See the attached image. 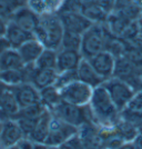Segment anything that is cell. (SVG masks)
Listing matches in <instances>:
<instances>
[{"label": "cell", "mask_w": 142, "mask_h": 149, "mask_svg": "<svg viewBox=\"0 0 142 149\" xmlns=\"http://www.w3.org/2000/svg\"><path fill=\"white\" fill-rule=\"evenodd\" d=\"M133 143H134L136 149H142V134L138 132L136 137L133 139Z\"/></svg>", "instance_id": "cell-41"}, {"label": "cell", "mask_w": 142, "mask_h": 149, "mask_svg": "<svg viewBox=\"0 0 142 149\" xmlns=\"http://www.w3.org/2000/svg\"><path fill=\"white\" fill-rule=\"evenodd\" d=\"M138 131H139L140 134H142V125L140 126V127H139V128H138Z\"/></svg>", "instance_id": "cell-49"}, {"label": "cell", "mask_w": 142, "mask_h": 149, "mask_svg": "<svg viewBox=\"0 0 142 149\" xmlns=\"http://www.w3.org/2000/svg\"><path fill=\"white\" fill-rule=\"evenodd\" d=\"M103 87L120 111L125 108V106L129 104L131 98L136 93V90L132 86L117 77H112L105 80L103 82Z\"/></svg>", "instance_id": "cell-5"}, {"label": "cell", "mask_w": 142, "mask_h": 149, "mask_svg": "<svg viewBox=\"0 0 142 149\" xmlns=\"http://www.w3.org/2000/svg\"><path fill=\"white\" fill-rule=\"evenodd\" d=\"M124 109L142 115V90H139L134 93V96L131 98L129 104L125 106Z\"/></svg>", "instance_id": "cell-33"}, {"label": "cell", "mask_w": 142, "mask_h": 149, "mask_svg": "<svg viewBox=\"0 0 142 149\" xmlns=\"http://www.w3.org/2000/svg\"><path fill=\"white\" fill-rule=\"evenodd\" d=\"M43 49H44L43 45L33 37L30 40L26 41L22 46H20L18 51L25 63H35L39 56L41 55Z\"/></svg>", "instance_id": "cell-20"}, {"label": "cell", "mask_w": 142, "mask_h": 149, "mask_svg": "<svg viewBox=\"0 0 142 149\" xmlns=\"http://www.w3.org/2000/svg\"><path fill=\"white\" fill-rule=\"evenodd\" d=\"M22 68L11 69V70H0V81L10 87H15L17 85L25 82L24 74H22Z\"/></svg>", "instance_id": "cell-29"}, {"label": "cell", "mask_w": 142, "mask_h": 149, "mask_svg": "<svg viewBox=\"0 0 142 149\" xmlns=\"http://www.w3.org/2000/svg\"><path fill=\"white\" fill-rule=\"evenodd\" d=\"M114 127H116L117 134L123 139L124 141H133V139L136 138L138 132H139L136 126L125 121L121 117L117 121V124L114 125Z\"/></svg>", "instance_id": "cell-28"}, {"label": "cell", "mask_w": 142, "mask_h": 149, "mask_svg": "<svg viewBox=\"0 0 142 149\" xmlns=\"http://www.w3.org/2000/svg\"><path fill=\"white\" fill-rule=\"evenodd\" d=\"M112 33L109 31L105 24H93L88 30L82 35L80 54L82 58L89 59L96 56L107 48V42Z\"/></svg>", "instance_id": "cell-3"}, {"label": "cell", "mask_w": 142, "mask_h": 149, "mask_svg": "<svg viewBox=\"0 0 142 149\" xmlns=\"http://www.w3.org/2000/svg\"><path fill=\"white\" fill-rule=\"evenodd\" d=\"M93 89L91 86L87 85L85 82L76 79L72 82L68 84L67 86L60 89L62 100L73 104L77 106H87L89 105L91 97H92Z\"/></svg>", "instance_id": "cell-7"}, {"label": "cell", "mask_w": 142, "mask_h": 149, "mask_svg": "<svg viewBox=\"0 0 142 149\" xmlns=\"http://www.w3.org/2000/svg\"><path fill=\"white\" fill-rule=\"evenodd\" d=\"M81 40H82V35L76 33V32H70V31H64L63 37H62L61 48L80 51Z\"/></svg>", "instance_id": "cell-30"}, {"label": "cell", "mask_w": 142, "mask_h": 149, "mask_svg": "<svg viewBox=\"0 0 142 149\" xmlns=\"http://www.w3.org/2000/svg\"><path fill=\"white\" fill-rule=\"evenodd\" d=\"M40 101L47 109H49L50 111L53 110L62 101L60 89L57 88L55 85L44 88V89H41L40 90Z\"/></svg>", "instance_id": "cell-25"}, {"label": "cell", "mask_w": 142, "mask_h": 149, "mask_svg": "<svg viewBox=\"0 0 142 149\" xmlns=\"http://www.w3.org/2000/svg\"><path fill=\"white\" fill-rule=\"evenodd\" d=\"M19 149H33L35 147V141L31 140L29 137H24L16 143Z\"/></svg>", "instance_id": "cell-38"}, {"label": "cell", "mask_w": 142, "mask_h": 149, "mask_svg": "<svg viewBox=\"0 0 142 149\" xmlns=\"http://www.w3.org/2000/svg\"><path fill=\"white\" fill-rule=\"evenodd\" d=\"M22 5H25L24 0H0V17L9 20Z\"/></svg>", "instance_id": "cell-31"}, {"label": "cell", "mask_w": 142, "mask_h": 149, "mask_svg": "<svg viewBox=\"0 0 142 149\" xmlns=\"http://www.w3.org/2000/svg\"><path fill=\"white\" fill-rule=\"evenodd\" d=\"M81 13L92 24H105L109 16L96 0H83Z\"/></svg>", "instance_id": "cell-21"}, {"label": "cell", "mask_w": 142, "mask_h": 149, "mask_svg": "<svg viewBox=\"0 0 142 149\" xmlns=\"http://www.w3.org/2000/svg\"><path fill=\"white\" fill-rule=\"evenodd\" d=\"M83 0H64L60 13H81Z\"/></svg>", "instance_id": "cell-34"}, {"label": "cell", "mask_w": 142, "mask_h": 149, "mask_svg": "<svg viewBox=\"0 0 142 149\" xmlns=\"http://www.w3.org/2000/svg\"><path fill=\"white\" fill-rule=\"evenodd\" d=\"M18 123L19 127L24 132L25 137H30L31 132L35 129V126L37 124L38 120H32V119H26V118H16L15 119Z\"/></svg>", "instance_id": "cell-35"}, {"label": "cell", "mask_w": 142, "mask_h": 149, "mask_svg": "<svg viewBox=\"0 0 142 149\" xmlns=\"http://www.w3.org/2000/svg\"><path fill=\"white\" fill-rule=\"evenodd\" d=\"M47 110L48 109L40 101V102L35 104V105L28 106V107H25V108H20L19 111L16 113V116L12 119L26 118V119H32V120H38Z\"/></svg>", "instance_id": "cell-26"}, {"label": "cell", "mask_w": 142, "mask_h": 149, "mask_svg": "<svg viewBox=\"0 0 142 149\" xmlns=\"http://www.w3.org/2000/svg\"><path fill=\"white\" fill-rule=\"evenodd\" d=\"M8 24H9V20L8 19L3 18V17H0V37L6 36Z\"/></svg>", "instance_id": "cell-40"}, {"label": "cell", "mask_w": 142, "mask_h": 149, "mask_svg": "<svg viewBox=\"0 0 142 149\" xmlns=\"http://www.w3.org/2000/svg\"><path fill=\"white\" fill-rule=\"evenodd\" d=\"M57 77L58 71L56 69H38L36 67L35 74L31 79V84L39 90H41L50 86H53L56 84Z\"/></svg>", "instance_id": "cell-22"}, {"label": "cell", "mask_w": 142, "mask_h": 149, "mask_svg": "<svg viewBox=\"0 0 142 149\" xmlns=\"http://www.w3.org/2000/svg\"><path fill=\"white\" fill-rule=\"evenodd\" d=\"M1 123H2V120H0V134H1ZM0 149H5L2 141H1V136H0Z\"/></svg>", "instance_id": "cell-44"}, {"label": "cell", "mask_w": 142, "mask_h": 149, "mask_svg": "<svg viewBox=\"0 0 142 149\" xmlns=\"http://www.w3.org/2000/svg\"><path fill=\"white\" fill-rule=\"evenodd\" d=\"M139 20H140V22L142 24V8L141 10H140V18H139Z\"/></svg>", "instance_id": "cell-48"}, {"label": "cell", "mask_w": 142, "mask_h": 149, "mask_svg": "<svg viewBox=\"0 0 142 149\" xmlns=\"http://www.w3.org/2000/svg\"><path fill=\"white\" fill-rule=\"evenodd\" d=\"M133 1L136 2V5H138L140 8H142V0H133Z\"/></svg>", "instance_id": "cell-45"}, {"label": "cell", "mask_w": 142, "mask_h": 149, "mask_svg": "<svg viewBox=\"0 0 142 149\" xmlns=\"http://www.w3.org/2000/svg\"><path fill=\"white\" fill-rule=\"evenodd\" d=\"M58 15L61 19L64 31L83 35L93 25L82 13H60Z\"/></svg>", "instance_id": "cell-10"}, {"label": "cell", "mask_w": 142, "mask_h": 149, "mask_svg": "<svg viewBox=\"0 0 142 149\" xmlns=\"http://www.w3.org/2000/svg\"><path fill=\"white\" fill-rule=\"evenodd\" d=\"M81 59L82 56L80 51L60 48L57 51V71L63 72L77 70Z\"/></svg>", "instance_id": "cell-14"}, {"label": "cell", "mask_w": 142, "mask_h": 149, "mask_svg": "<svg viewBox=\"0 0 142 149\" xmlns=\"http://www.w3.org/2000/svg\"><path fill=\"white\" fill-rule=\"evenodd\" d=\"M140 35H141V37H142V24L140 22Z\"/></svg>", "instance_id": "cell-50"}, {"label": "cell", "mask_w": 142, "mask_h": 149, "mask_svg": "<svg viewBox=\"0 0 142 149\" xmlns=\"http://www.w3.org/2000/svg\"><path fill=\"white\" fill-rule=\"evenodd\" d=\"M39 19H40V16H38L37 13L33 10H31L25 3L16 10V13H13L9 20L18 25L19 27H21L22 29L33 33V31L39 24Z\"/></svg>", "instance_id": "cell-13"}, {"label": "cell", "mask_w": 142, "mask_h": 149, "mask_svg": "<svg viewBox=\"0 0 142 149\" xmlns=\"http://www.w3.org/2000/svg\"><path fill=\"white\" fill-rule=\"evenodd\" d=\"M78 135L85 146V149H101L102 140L98 125L94 123H87L79 128Z\"/></svg>", "instance_id": "cell-16"}, {"label": "cell", "mask_w": 142, "mask_h": 149, "mask_svg": "<svg viewBox=\"0 0 142 149\" xmlns=\"http://www.w3.org/2000/svg\"><path fill=\"white\" fill-rule=\"evenodd\" d=\"M79 132V128L63 121L51 112L49 134L44 143L48 146H60Z\"/></svg>", "instance_id": "cell-6"}, {"label": "cell", "mask_w": 142, "mask_h": 149, "mask_svg": "<svg viewBox=\"0 0 142 149\" xmlns=\"http://www.w3.org/2000/svg\"><path fill=\"white\" fill-rule=\"evenodd\" d=\"M77 76L79 80L91 86L92 88L99 87L105 82V80L100 77L99 74L94 70L89 59H86V58L81 59L80 63L77 68Z\"/></svg>", "instance_id": "cell-17"}, {"label": "cell", "mask_w": 142, "mask_h": 149, "mask_svg": "<svg viewBox=\"0 0 142 149\" xmlns=\"http://www.w3.org/2000/svg\"><path fill=\"white\" fill-rule=\"evenodd\" d=\"M59 147H60V149H85V146H83L78 134L72 138H70L69 140L64 141Z\"/></svg>", "instance_id": "cell-36"}, {"label": "cell", "mask_w": 142, "mask_h": 149, "mask_svg": "<svg viewBox=\"0 0 142 149\" xmlns=\"http://www.w3.org/2000/svg\"><path fill=\"white\" fill-rule=\"evenodd\" d=\"M11 46L9 44V41L7 40V38L3 36V37H0V55H2L5 51H7L8 49H10Z\"/></svg>", "instance_id": "cell-39"}, {"label": "cell", "mask_w": 142, "mask_h": 149, "mask_svg": "<svg viewBox=\"0 0 142 149\" xmlns=\"http://www.w3.org/2000/svg\"><path fill=\"white\" fill-rule=\"evenodd\" d=\"M48 149H60L59 146H48Z\"/></svg>", "instance_id": "cell-47"}, {"label": "cell", "mask_w": 142, "mask_h": 149, "mask_svg": "<svg viewBox=\"0 0 142 149\" xmlns=\"http://www.w3.org/2000/svg\"><path fill=\"white\" fill-rule=\"evenodd\" d=\"M25 65L18 49L10 48L0 55V70L21 69Z\"/></svg>", "instance_id": "cell-24"}, {"label": "cell", "mask_w": 142, "mask_h": 149, "mask_svg": "<svg viewBox=\"0 0 142 149\" xmlns=\"http://www.w3.org/2000/svg\"><path fill=\"white\" fill-rule=\"evenodd\" d=\"M33 149H48V145L44 143H35Z\"/></svg>", "instance_id": "cell-43"}, {"label": "cell", "mask_w": 142, "mask_h": 149, "mask_svg": "<svg viewBox=\"0 0 142 149\" xmlns=\"http://www.w3.org/2000/svg\"><path fill=\"white\" fill-rule=\"evenodd\" d=\"M0 120H3V119H2V118H1V116H0Z\"/></svg>", "instance_id": "cell-52"}, {"label": "cell", "mask_w": 142, "mask_h": 149, "mask_svg": "<svg viewBox=\"0 0 142 149\" xmlns=\"http://www.w3.org/2000/svg\"><path fill=\"white\" fill-rule=\"evenodd\" d=\"M51 112L63 121L77 128H80L87 123H93L92 113L89 105L77 106L62 100L53 110H51Z\"/></svg>", "instance_id": "cell-4"}, {"label": "cell", "mask_w": 142, "mask_h": 149, "mask_svg": "<svg viewBox=\"0 0 142 149\" xmlns=\"http://www.w3.org/2000/svg\"><path fill=\"white\" fill-rule=\"evenodd\" d=\"M1 141L3 147L13 146L18 143L21 138H24V132L19 127L18 123L12 118L3 119L1 123Z\"/></svg>", "instance_id": "cell-15"}, {"label": "cell", "mask_w": 142, "mask_h": 149, "mask_svg": "<svg viewBox=\"0 0 142 149\" xmlns=\"http://www.w3.org/2000/svg\"><path fill=\"white\" fill-rule=\"evenodd\" d=\"M89 107L93 123L99 127H113L120 119V110L112 101L103 85L93 89Z\"/></svg>", "instance_id": "cell-1"}, {"label": "cell", "mask_w": 142, "mask_h": 149, "mask_svg": "<svg viewBox=\"0 0 142 149\" xmlns=\"http://www.w3.org/2000/svg\"><path fill=\"white\" fill-rule=\"evenodd\" d=\"M140 76H141V79H142V68L140 69Z\"/></svg>", "instance_id": "cell-51"}, {"label": "cell", "mask_w": 142, "mask_h": 149, "mask_svg": "<svg viewBox=\"0 0 142 149\" xmlns=\"http://www.w3.org/2000/svg\"><path fill=\"white\" fill-rule=\"evenodd\" d=\"M64 0H26L25 3L38 16L58 13Z\"/></svg>", "instance_id": "cell-19"}, {"label": "cell", "mask_w": 142, "mask_h": 149, "mask_svg": "<svg viewBox=\"0 0 142 149\" xmlns=\"http://www.w3.org/2000/svg\"><path fill=\"white\" fill-rule=\"evenodd\" d=\"M116 149H136V147H134L133 141H125Z\"/></svg>", "instance_id": "cell-42"}, {"label": "cell", "mask_w": 142, "mask_h": 149, "mask_svg": "<svg viewBox=\"0 0 142 149\" xmlns=\"http://www.w3.org/2000/svg\"><path fill=\"white\" fill-rule=\"evenodd\" d=\"M89 61L105 81L113 77L116 67V57L109 51H101L96 56L89 58Z\"/></svg>", "instance_id": "cell-9"}, {"label": "cell", "mask_w": 142, "mask_h": 149, "mask_svg": "<svg viewBox=\"0 0 142 149\" xmlns=\"http://www.w3.org/2000/svg\"><path fill=\"white\" fill-rule=\"evenodd\" d=\"M5 37L9 41L11 48L18 49L20 46H22L26 41L32 39L35 36H33L32 32H29V31L22 29L21 27H19L18 25H16L15 22L9 20V24H8V27H7L6 36Z\"/></svg>", "instance_id": "cell-18"}, {"label": "cell", "mask_w": 142, "mask_h": 149, "mask_svg": "<svg viewBox=\"0 0 142 149\" xmlns=\"http://www.w3.org/2000/svg\"><path fill=\"white\" fill-rule=\"evenodd\" d=\"M12 91L19 108H25L40 102V90L31 82H22L20 85H17L12 87Z\"/></svg>", "instance_id": "cell-12"}, {"label": "cell", "mask_w": 142, "mask_h": 149, "mask_svg": "<svg viewBox=\"0 0 142 149\" xmlns=\"http://www.w3.org/2000/svg\"><path fill=\"white\" fill-rule=\"evenodd\" d=\"M19 105L13 95L12 87L0 81V116L2 119L13 118L19 111Z\"/></svg>", "instance_id": "cell-11"}, {"label": "cell", "mask_w": 142, "mask_h": 149, "mask_svg": "<svg viewBox=\"0 0 142 149\" xmlns=\"http://www.w3.org/2000/svg\"><path fill=\"white\" fill-rule=\"evenodd\" d=\"M105 13H111L116 8V0H96Z\"/></svg>", "instance_id": "cell-37"}, {"label": "cell", "mask_w": 142, "mask_h": 149, "mask_svg": "<svg viewBox=\"0 0 142 149\" xmlns=\"http://www.w3.org/2000/svg\"><path fill=\"white\" fill-rule=\"evenodd\" d=\"M78 79L77 76V70H71V71H63V72H58V77L55 86L59 89L63 88L64 86H67L68 84L72 82L73 80Z\"/></svg>", "instance_id": "cell-32"}, {"label": "cell", "mask_w": 142, "mask_h": 149, "mask_svg": "<svg viewBox=\"0 0 142 149\" xmlns=\"http://www.w3.org/2000/svg\"><path fill=\"white\" fill-rule=\"evenodd\" d=\"M113 77H117L121 80L125 81L130 86L136 89V91L142 90V79L140 76V69L125 58L124 56L116 58V67Z\"/></svg>", "instance_id": "cell-8"}, {"label": "cell", "mask_w": 142, "mask_h": 149, "mask_svg": "<svg viewBox=\"0 0 142 149\" xmlns=\"http://www.w3.org/2000/svg\"><path fill=\"white\" fill-rule=\"evenodd\" d=\"M57 51L58 50L44 48L39 56L35 66L38 69H56L57 70Z\"/></svg>", "instance_id": "cell-27"}, {"label": "cell", "mask_w": 142, "mask_h": 149, "mask_svg": "<svg viewBox=\"0 0 142 149\" xmlns=\"http://www.w3.org/2000/svg\"><path fill=\"white\" fill-rule=\"evenodd\" d=\"M64 28L58 13H49L40 16L39 24L33 31V36L44 48L59 50L61 48Z\"/></svg>", "instance_id": "cell-2"}, {"label": "cell", "mask_w": 142, "mask_h": 149, "mask_svg": "<svg viewBox=\"0 0 142 149\" xmlns=\"http://www.w3.org/2000/svg\"><path fill=\"white\" fill-rule=\"evenodd\" d=\"M24 1H26V0H24Z\"/></svg>", "instance_id": "cell-53"}, {"label": "cell", "mask_w": 142, "mask_h": 149, "mask_svg": "<svg viewBox=\"0 0 142 149\" xmlns=\"http://www.w3.org/2000/svg\"><path fill=\"white\" fill-rule=\"evenodd\" d=\"M5 149H19L17 145H13V146H9V147H6Z\"/></svg>", "instance_id": "cell-46"}, {"label": "cell", "mask_w": 142, "mask_h": 149, "mask_svg": "<svg viewBox=\"0 0 142 149\" xmlns=\"http://www.w3.org/2000/svg\"><path fill=\"white\" fill-rule=\"evenodd\" d=\"M50 120H51V111L48 109L38 119L37 124L35 126V129L29 137L31 140H33L35 143H44L46 141L48 134H49Z\"/></svg>", "instance_id": "cell-23"}]
</instances>
